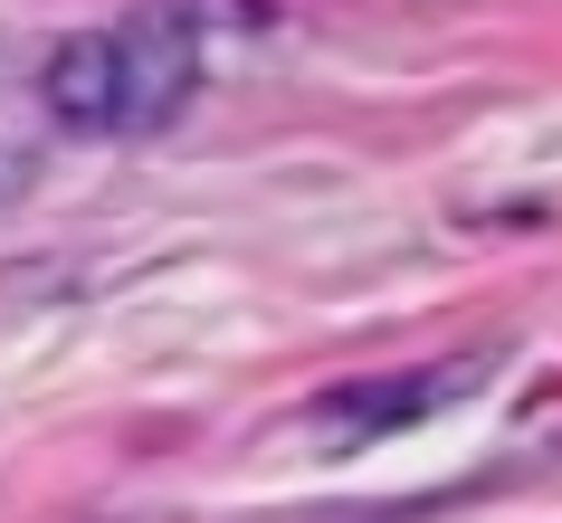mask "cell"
Segmentation results:
<instances>
[{
    "label": "cell",
    "mask_w": 562,
    "mask_h": 523,
    "mask_svg": "<svg viewBox=\"0 0 562 523\" xmlns=\"http://www.w3.org/2000/svg\"><path fill=\"white\" fill-rule=\"evenodd\" d=\"M201 87V20L181 0H144L105 30H77L38 67V105L67 134H153Z\"/></svg>",
    "instance_id": "obj_1"
},
{
    "label": "cell",
    "mask_w": 562,
    "mask_h": 523,
    "mask_svg": "<svg viewBox=\"0 0 562 523\" xmlns=\"http://www.w3.org/2000/svg\"><path fill=\"white\" fill-rule=\"evenodd\" d=\"M458 380H468V362H448V372H401V380H362V390H325L315 429H325L334 447H362V437H382V429H411V419H429V409H439Z\"/></svg>",
    "instance_id": "obj_2"
}]
</instances>
